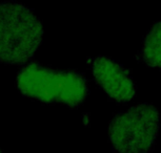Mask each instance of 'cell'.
I'll return each mask as SVG.
<instances>
[{
    "label": "cell",
    "mask_w": 161,
    "mask_h": 153,
    "mask_svg": "<svg viewBox=\"0 0 161 153\" xmlns=\"http://www.w3.org/2000/svg\"><path fill=\"white\" fill-rule=\"evenodd\" d=\"M16 85L21 94L45 104H63L77 108L89 94L83 74L75 70H56L37 62L23 66L17 74Z\"/></svg>",
    "instance_id": "obj_1"
},
{
    "label": "cell",
    "mask_w": 161,
    "mask_h": 153,
    "mask_svg": "<svg viewBox=\"0 0 161 153\" xmlns=\"http://www.w3.org/2000/svg\"><path fill=\"white\" fill-rule=\"evenodd\" d=\"M43 41L41 21L17 1L0 3V62L20 66L33 58Z\"/></svg>",
    "instance_id": "obj_2"
},
{
    "label": "cell",
    "mask_w": 161,
    "mask_h": 153,
    "mask_svg": "<svg viewBox=\"0 0 161 153\" xmlns=\"http://www.w3.org/2000/svg\"><path fill=\"white\" fill-rule=\"evenodd\" d=\"M159 124L160 113L153 105H136L110 122V142L118 152L147 151L157 139Z\"/></svg>",
    "instance_id": "obj_3"
},
{
    "label": "cell",
    "mask_w": 161,
    "mask_h": 153,
    "mask_svg": "<svg viewBox=\"0 0 161 153\" xmlns=\"http://www.w3.org/2000/svg\"><path fill=\"white\" fill-rule=\"evenodd\" d=\"M94 79L112 100L124 103L135 97L136 86L130 73L115 60L98 56L92 59Z\"/></svg>",
    "instance_id": "obj_4"
},
{
    "label": "cell",
    "mask_w": 161,
    "mask_h": 153,
    "mask_svg": "<svg viewBox=\"0 0 161 153\" xmlns=\"http://www.w3.org/2000/svg\"><path fill=\"white\" fill-rule=\"evenodd\" d=\"M139 57L145 65L161 69V21L154 24L145 36Z\"/></svg>",
    "instance_id": "obj_5"
}]
</instances>
